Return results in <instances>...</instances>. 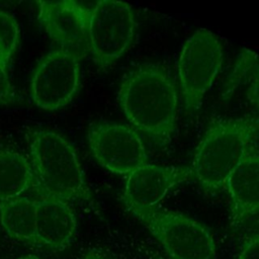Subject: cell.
<instances>
[{
	"label": "cell",
	"mask_w": 259,
	"mask_h": 259,
	"mask_svg": "<svg viewBox=\"0 0 259 259\" xmlns=\"http://www.w3.org/2000/svg\"><path fill=\"white\" fill-rule=\"evenodd\" d=\"M117 99L132 127L155 146H168L176 131L178 92L170 69L162 63H145L122 78Z\"/></svg>",
	"instance_id": "1"
},
{
	"label": "cell",
	"mask_w": 259,
	"mask_h": 259,
	"mask_svg": "<svg viewBox=\"0 0 259 259\" xmlns=\"http://www.w3.org/2000/svg\"><path fill=\"white\" fill-rule=\"evenodd\" d=\"M258 137L256 116L214 119L207 125L190 167L205 193L214 195L226 188L229 176L255 147Z\"/></svg>",
	"instance_id": "2"
},
{
	"label": "cell",
	"mask_w": 259,
	"mask_h": 259,
	"mask_svg": "<svg viewBox=\"0 0 259 259\" xmlns=\"http://www.w3.org/2000/svg\"><path fill=\"white\" fill-rule=\"evenodd\" d=\"M34 189L40 197L63 201H92L77 153L60 134L36 130L28 134Z\"/></svg>",
	"instance_id": "3"
},
{
	"label": "cell",
	"mask_w": 259,
	"mask_h": 259,
	"mask_svg": "<svg viewBox=\"0 0 259 259\" xmlns=\"http://www.w3.org/2000/svg\"><path fill=\"white\" fill-rule=\"evenodd\" d=\"M224 62L223 46L210 30H196L184 42L177 63L183 109L195 113L220 74Z\"/></svg>",
	"instance_id": "4"
},
{
	"label": "cell",
	"mask_w": 259,
	"mask_h": 259,
	"mask_svg": "<svg viewBox=\"0 0 259 259\" xmlns=\"http://www.w3.org/2000/svg\"><path fill=\"white\" fill-rule=\"evenodd\" d=\"M172 259H217L213 237L201 223L176 211L132 209Z\"/></svg>",
	"instance_id": "5"
},
{
	"label": "cell",
	"mask_w": 259,
	"mask_h": 259,
	"mask_svg": "<svg viewBox=\"0 0 259 259\" xmlns=\"http://www.w3.org/2000/svg\"><path fill=\"white\" fill-rule=\"evenodd\" d=\"M136 26L134 11L125 2L99 1L89 9V54L99 68L111 66L132 47Z\"/></svg>",
	"instance_id": "6"
},
{
	"label": "cell",
	"mask_w": 259,
	"mask_h": 259,
	"mask_svg": "<svg viewBox=\"0 0 259 259\" xmlns=\"http://www.w3.org/2000/svg\"><path fill=\"white\" fill-rule=\"evenodd\" d=\"M89 149L96 161L108 171L128 175L148 163L140 134L122 123L99 121L88 128Z\"/></svg>",
	"instance_id": "7"
},
{
	"label": "cell",
	"mask_w": 259,
	"mask_h": 259,
	"mask_svg": "<svg viewBox=\"0 0 259 259\" xmlns=\"http://www.w3.org/2000/svg\"><path fill=\"white\" fill-rule=\"evenodd\" d=\"M80 85V60L58 49L47 54L33 70L30 95L45 110H57L68 104Z\"/></svg>",
	"instance_id": "8"
},
{
	"label": "cell",
	"mask_w": 259,
	"mask_h": 259,
	"mask_svg": "<svg viewBox=\"0 0 259 259\" xmlns=\"http://www.w3.org/2000/svg\"><path fill=\"white\" fill-rule=\"evenodd\" d=\"M36 5L39 22L61 50L79 60L89 55V9L75 1H39Z\"/></svg>",
	"instance_id": "9"
},
{
	"label": "cell",
	"mask_w": 259,
	"mask_h": 259,
	"mask_svg": "<svg viewBox=\"0 0 259 259\" xmlns=\"http://www.w3.org/2000/svg\"><path fill=\"white\" fill-rule=\"evenodd\" d=\"M192 178L188 166L146 163L126 176L122 201L128 210L154 208L173 188Z\"/></svg>",
	"instance_id": "10"
},
{
	"label": "cell",
	"mask_w": 259,
	"mask_h": 259,
	"mask_svg": "<svg viewBox=\"0 0 259 259\" xmlns=\"http://www.w3.org/2000/svg\"><path fill=\"white\" fill-rule=\"evenodd\" d=\"M226 188L231 199L232 226L259 214V152L255 147L229 176Z\"/></svg>",
	"instance_id": "11"
},
{
	"label": "cell",
	"mask_w": 259,
	"mask_h": 259,
	"mask_svg": "<svg viewBox=\"0 0 259 259\" xmlns=\"http://www.w3.org/2000/svg\"><path fill=\"white\" fill-rule=\"evenodd\" d=\"M76 228V217L68 202L50 197L36 199V244L64 249L73 240Z\"/></svg>",
	"instance_id": "12"
},
{
	"label": "cell",
	"mask_w": 259,
	"mask_h": 259,
	"mask_svg": "<svg viewBox=\"0 0 259 259\" xmlns=\"http://www.w3.org/2000/svg\"><path fill=\"white\" fill-rule=\"evenodd\" d=\"M34 188V173L30 161L13 150H0V202L20 197Z\"/></svg>",
	"instance_id": "13"
},
{
	"label": "cell",
	"mask_w": 259,
	"mask_h": 259,
	"mask_svg": "<svg viewBox=\"0 0 259 259\" xmlns=\"http://www.w3.org/2000/svg\"><path fill=\"white\" fill-rule=\"evenodd\" d=\"M36 200L16 197L0 202V222L6 234L17 241L36 244Z\"/></svg>",
	"instance_id": "14"
},
{
	"label": "cell",
	"mask_w": 259,
	"mask_h": 259,
	"mask_svg": "<svg viewBox=\"0 0 259 259\" xmlns=\"http://www.w3.org/2000/svg\"><path fill=\"white\" fill-rule=\"evenodd\" d=\"M238 83L246 84L247 98L259 119V56L249 50L241 52L228 81L227 92H232Z\"/></svg>",
	"instance_id": "15"
},
{
	"label": "cell",
	"mask_w": 259,
	"mask_h": 259,
	"mask_svg": "<svg viewBox=\"0 0 259 259\" xmlns=\"http://www.w3.org/2000/svg\"><path fill=\"white\" fill-rule=\"evenodd\" d=\"M19 41V28L15 18L0 10V48L9 62Z\"/></svg>",
	"instance_id": "16"
},
{
	"label": "cell",
	"mask_w": 259,
	"mask_h": 259,
	"mask_svg": "<svg viewBox=\"0 0 259 259\" xmlns=\"http://www.w3.org/2000/svg\"><path fill=\"white\" fill-rule=\"evenodd\" d=\"M238 259H259V232L245 240Z\"/></svg>",
	"instance_id": "17"
},
{
	"label": "cell",
	"mask_w": 259,
	"mask_h": 259,
	"mask_svg": "<svg viewBox=\"0 0 259 259\" xmlns=\"http://www.w3.org/2000/svg\"><path fill=\"white\" fill-rule=\"evenodd\" d=\"M13 99L12 87L5 66H0V103H8Z\"/></svg>",
	"instance_id": "18"
},
{
	"label": "cell",
	"mask_w": 259,
	"mask_h": 259,
	"mask_svg": "<svg viewBox=\"0 0 259 259\" xmlns=\"http://www.w3.org/2000/svg\"><path fill=\"white\" fill-rule=\"evenodd\" d=\"M82 259H109V258L100 252L91 251V252L87 253Z\"/></svg>",
	"instance_id": "19"
},
{
	"label": "cell",
	"mask_w": 259,
	"mask_h": 259,
	"mask_svg": "<svg viewBox=\"0 0 259 259\" xmlns=\"http://www.w3.org/2000/svg\"><path fill=\"white\" fill-rule=\"evenodd\" d=\"M7 64H8V61L5 59L4 54H3V52H2V50L0 48V66L7 67Z\"/></svg>",
	"instance_id": "20"
},
{
	"label": "cell",
	"mask_w": 259,
	"mask_h": 259,
	"mask_svg": "<svg viewBox=\"0 0 259 259\" xmlns=\"http://www.w3.org/2000/svg\"><path fill=\"white\" fill-rule=\"evenodd\" d=\"M18 259H40L39 257L37 256H34V255H26V256H23V257H20Z\"/></svg>",
	"instance_id": "21"
},
{
	"label": "cell",
	"mask_w": 259,
	"mask_h": 259,
	"mask_svg": "<svg viewBox=\"0 0 259 259\" xmlns=\"http://www.w3.org/2000/svg\"><path fill=\"white\" fill-rule=\"evenodd\" d=\"M254 219H255V222H256V224L259 226V214H258L257 217H255Z\"/></svg>",
	"instance_id": "22"
},
{
	"label": "cell",
	"mask_w": 259,
	"mask_h": 259,
	"mask_svg": "<svg viewBox=\"0 0 259 259\" xmlns=\"http://www.w3.org/2000/svg\"><path fill=\"white\" fill-rule=\"evenodd\" d=\"M154 259H164V258H161V257H155Z\"/></svg>",
	"instance_id": "23"
}]
</instances>
